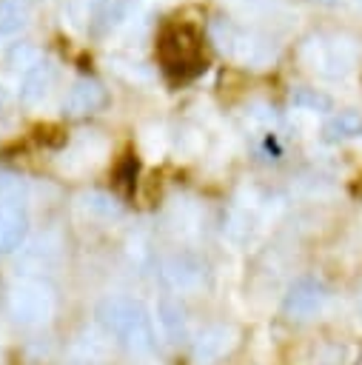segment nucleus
<instances>
[{
	"mask_svg": "<svg viewBox=\"0 0 362 365\" xmlns=\"http://www.w3.org/2000/svg\"><path fill=\"white\" fill-rule=\"evenodd\" d=\"M105 103V91L100 83L94 80H77L68 94L63 97V111L71 114V117H83V114H91L97 108H103Z\"/></svg>",
	"mask_w": 362,
	"mask_h": 365,
	"instance_id": "obj_4",
	"label": "nucleus"
},
{
	"mask_svg": "<svg viewBox=\"0 0 362 365\" xmlns=\"http://www.w3.org/2000/svg\"><path fill=\"white\" fill-rule=\"evenodd\" d=\"M23 23H26V11L20 9V3L0 0V37L3 34H14Z\"/></svg>",
	"mask_w": 362,
	"mask_h": 365,
	"instance_id": "obj_11",
	"label": "nucleus"
},
{
	"mask_svg": "<svg viewBox=\"0 0 362 365\" xmlns=\"http://www.w3.org/2000/svg\"><path fill=\"white\" fill-rule=\"evenodd\" d=\"M322 299H325V291L316 279H299V282L291 285V291L285 297V314H291L296 319H305L314 311H319Z\"/></svg>",
	"mask_w": 362,
	"mask_h": 365,
	"instance_id": "obj_5",
	"label": "nucleus"
},
{
	"mask_svg": "<svg viewBox=\"0 0 362 365\" xmlns=\"http://www.w3.org/2000/svg\"><path fill=\"white\" fill-rule=\"evenodd\" d=\"M100 322L111 336L134 351H148L154 345V331L145 311L131 299H108L100 305Z\"/></svg>",
	"mask_w": 362,
	"mask_h": 365,
	"instance_id": "obj_2",
	"label": "nucleus"
},
{
	"mask_svg": "<svg viewBox=\"0 0 362 365\" xmlns=\"http://www.w3.org/2000/svg\"><path fill=\"white\" fill-rule=\"evenodd\" d=\"M157 57H160L162 71L174 83L194 80L197 74L205 71L202 40H200L197 29H191L185 23H174V26L162 29L160 43H157Z\"/></svg>",
	"mask_w": 362,
	"mask_h": 365,
	"instance_id": "obj_1",
	"label": "nucleus"
},
{
	"mask_svg": "<svg viewBox=\"0 0 362 365\" xmlns=\"http://www.w3.org/2000/svg\"><path fill=\"white\" fill-rule=\"evenodd\" d=\"M54 86V68L48 63H37L26 77H23V86H20V100L29 103V106H37L48 97Z\"/></svg>",
	"mask_w": 362,
	"mask_h": 365,
	"instance_id": "obj_8",
	"label": "nucleus"
},
{
	"mask_svg": "<svg viewBox=\"0 0 362 365\" xmlns=\"http://www.w3.org/2000/svg\"><path fill=\"white\" fill-rule=\"evenodd\" d=\"M51 294L40 282H23L9 294V311L23 325H37L51 314Z\"/></svg>",
	"mask_w": 362,
	"mask_h": 365,
	"instance_id": "obj_3",
	"label": "nucleus"
},
{
	"mask_svg": "<svg viewBox=\"0 0 362 365\" xmlns=\"http://www.w3.org/2000/svg\"><path fill=\"white\" fill-rule=\"evenodd\" d=\"M103 3H105V0H71V3H68V9H71V14L83 23V20L97 17V14H100V9H103Z\"/></svg>",
	"mask_w": 362,
	"mask_h": 365,
	"instance_id": "obj_14",
	"label": "nucleus"
},
{
	"mask_svg": "<svg viewBox=\"0 0 362 365\" xmlns=\"http://www.w3.org/2000/svg\"><path fill=\"white\" fill-rule=\"evenodd\" d=\"M29 220L20 205L0 202V251H14L26 240Z\"/></svg>",
	"mask_w": 362,
	"mask_h": 365,
	"instance_id": "obj_7",
	"label": "nucleus"
},
{
	"mask_svg": "<svg viewBox=\"0 0 362 365\" xmlns=\"http://www.w3.org/2000/svg\"><path fill=\"white\" fill-rule=\"evenodd\" d=\"M134 174H137V163H134L131 157H125V160L117 165V171H114V177H117V188L128 191V188L134 185Z\"/></svg>",
	"mask_w": 362,
	"mask_h": 365,
	"instance_id": "obj_15",
	"label": "nucleus"
},
{
	"mask_svg": "<svg viewBox=\"0 0 362 365\" xmlns=\"http://www.w3.org/2000/svg\"><path fill=\"white\" fill-rule=\"evenodd\" d=\"M325 140L328 143H339V140H353V137H362V114L348 108V111H339L333 114L325 128H322Z\"/></svg>",
	"mask_w": 362,
	"mask_h": 365,
	"instance_id": "obj_9",
	"label": "nucleus"
},
{
	"mask_svg": "<svg viewBox=\"0 0 362 365\" xmlns=\"http://www.w3.org/2000/svg\"><path fill=\"white\" fill-rule=\"evenodd\" d=\"M291 106L294 108H302V111H328L331 108V97L316 91V88H308V86H299L291 91Z\"/></svg>",
	"mask_w": 362,
	"mask_h": 365,
	"instance_id": "obj_10",
	"label": "nucleus"
},
{
	"mask_svg": "<svg viewBox=\"0 0 362 365\" xmlns=\"http://www.w3.org/2000/svg\"><path fill=\"white\" fill-rule=\"evenodd\" d=\"M231 345H234L231 331L225 325H214V328L202 331L200 339L194 342V362L197 365H214L217 359H222L228 354Z\"/></svg>",
	"mask_w": 362,
	"mask_h": 365,
	"instance_id": "obj_6",
	"label": "nucleus"
},
{
	"mask_svg": "<svg viewBox=\"0 0 362 365\" xmlns=\"http://www.w3.org/2000/svg\"><path fill=\"white\" fill-rule=\"evenodd\" d=\"M359 311H362V294H359Z\"/></svg>",
	"mask_w": 362,
	"mask_h": 365,
	"instance_id": "obj_16",
	"label": "nucleus"
},
{
	"mask_svg": "<svg viewBox=\"0 0 362 365\" xmlns=\"http://www.w3.org/2000/svg\"><path fill=\"white\" fill-rule=\"evenodd\" d=\"M9 66L14 68H34L37 66V48L29 46V43H20L9 51Z\"/></svg>",
	"mask_w": 362,
	"mask_h": 365,
	"instance_id": "obj_12",
	"label": "nucleus"
},
{
	"mask_svg": "<svg viewBox=\"0 0 362 365\" xmlns=\"http://www.w3.org/2000/svg\"><path fill=\"white\" fill-rule=\"evenodd\" d=\"M26 194L23 182L17 177H9V174H0V202H11V205H20V197Z\"/></svg>",
	"mask_w": 362,
	"mask_h": 365,
	"instance_id": "obj_13",
	"label": "nucleus"
}]
</instances>
